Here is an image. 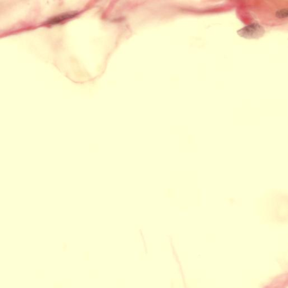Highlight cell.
Listing matches in <instances>:
<instances>
[{"mask_svg":"<svg viewBox=\"0 0 288 288\" xmlns=\"http://www.w3.org/2000/svg\"><path fill=\"white\" fill-rule=\"evenodd\" d=\"M257 7V13L265 23L280 25L287 21L288 8L286 4L270 3L259 5Z\"/></svg>","mask_w":288,"mask_h":288,"instance_id":"obj_1","label":"cell"},{"mask_svg":"<svg viewBox=\"0 0 288 288\" xmlns=\"http://www.w3.org/2000/svg\"><path fill=\"white\" fill-rule=\"evenodd\" d=\"M79 13L78 11H71V12L59 14L50 17V18L47 20L44 23V25L46 26H54L61 25L69 20L75 18V17L79 15Z\"/></svg>","mask_w":288,"mask_h":288,"instance_id":"obj_3","label":"cell"},{"mask_svg":"<svg viewBox=\"0 0 288 288\" xmlns=\"http://www.w3.org/2000/svg\"><path fill=\"white\" fill-rule=\"evenodd\" d=\"M264 31V28L259 23L253 22L239 29L238 34L240 37L246 39H255L262 37Z\"/></svg>","mask_w":288,"mask_h":288,"instance_id":"obj_2","label":"cell"}]
</instances>
